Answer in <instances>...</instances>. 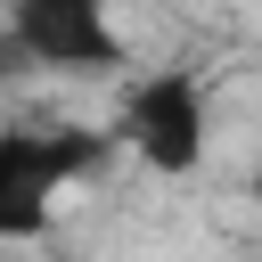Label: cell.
<instances>
[{"label": "cell", "instance_id": "obj_4", "mask_svg": "<svg viewBox=\"0 0 262 262\" xmlns=\"http://www.w3.org/2000/svg\"><path fill=\"white\" fill-rule=\"evenodd\" d=\"M254 196H262V172H254Z\"/></svg>", "mask_w": 262, "mask_h": 262}, {"label": "cell", "instance_id": "obj_2", "mask_svg": "<svg viewBox=\"0 0 262 262\" xmlns=\"http://www.w3.org/2000/svg\"><path fill=\"white\" fill-rule=\"evenodd\" d=\"M115 139H123L147 172L188 180V172L205 164V139H213V98H205V74H196V66H147V74L123 90Z\"/></svg>", "mask_w": 262, "mask_h": 262}, {"label": "cell", "instance_id": "obj_3", "mask_svg": "<svg viewBox=\"0 0 262 262\" xmlns=\"http://www.w3.org/2000/svg\"><path fill=\"white\" fill-rule=\"evenodd\" d=\"M106 74L123 66V41L106 25V0H8L0 25V74Z\"/></svg>", "mask_w": 262, "mask_h": 262}, {"label": "cell", "instance_id": "obj_1", "mask_svg": "<svg viewBox=\"0 0 262 262\" xmlns=\"http://www.w3.org/2000/svg\"><path fill=\"white\" fill-rule=\"evenodd\" d=\"M106 164V131L90 123H0V246L49 229L57 188Z\"/></svg>", "mask_w": 262, "mask_h": 262}]
</instances>
